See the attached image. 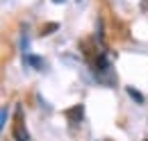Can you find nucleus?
Listing matches in <instances>:
<instances>
[{
	"mask_svg": "<svg viewBox=\"0 0 148 141\" xmlns=\"http://www.w3.org/2000/svg\"><path fill=\"white\" fill-rule=\"evenodd\" d=\"M16 137H18L21 141H27V139H30V137L25 134V130H23V127H16Z\"/></svg>",
	"mask_w": 148,
	"mask_h": 141,
	"instance_id": "f257e3e1",
	"label": "nucleus"
},
{
	"mask_svg": "<svg viewBox=\"0 0 148 141\" xmlns=\"http://www.w3.org/2000/svg\"><path fill=\"white\" fill-rule=\"evenodd\" d=\"M130 96H132V98H134V100H139V103H141V100H144V96H141V93H137V91H132V89H130Z\"/></svg>",
	"mask_w": 148,
	"mask_h": 141,
	"instance_id": "f03ea898",
	"label": "nucleus"
}]
</instances>
